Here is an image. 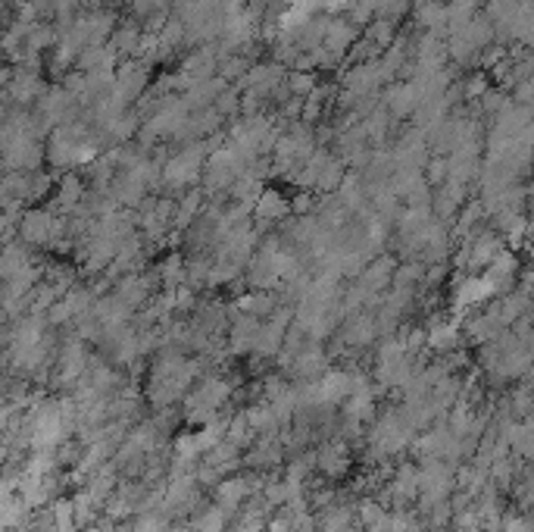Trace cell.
Instances as JSON below:
<instances>
[{"mask_svg":"<svg viewBox=\"0 0 534 532\" xmlns=\"http://www.w3.org/2000/svg\"><path fill=\"white\" fill-rule=\"evenodd\" d=\"M419 492H422V485H419V470L412 464H403L394 473L391 483L385 485V502L391 504L394 511H403L410 502H416Z\"/></svg>","mask_w":534,"mask_h":532,"instance_id":"6da1fadb","label":"cell"},{"mask_svg":"<svg viewBox=\"0 0 534 532\" xmlns=\"http://www.w3.org/2000/svg\"><path fill=\"white\" fill-rule=\"evenodd\" d=\"M228 520H232V514H225V511L213 502L207 504V508H197L191 523H194L197 532H228Z\"/></svg>","mask_w":534,"mask_h":532,"instance_id":"3957f363","label":"cell"},{"mask_svg":"<svg viewBox=\"0 0 534 532\" xmlns=\"http://www.w3.org/2000/svg\"><path fill=\"white\" fill-rule=\"evenodd\" d=\"M316 470L326 479H341L351 473V451L341 439H328L316 451Z\"/></svg>","mask_w":534,"mask_h":532,"instance_id":"7a4b0ae2","label":"cell"},{"mask_svg":"<svg viewBox=\"0 0 534 532\" xmlns=\"http://www.w3.org/2000/svg\"><path fill=\"white\" fill-rule=\"evenodd\" d=\"M81 532H104V529H100V527H85Z\"/></svg>","mask_w":534,"mask_h":532,"instance_id":"5b68a950","label":"cell"},{"mask_svg":"<svg viewBox=\"0 0 534 532\" xmlns=\"http://www.w3.org/2000/svg\"><path fill=\"white\" fill-rule=\"evenodd\" d=\"M504 532H529V527H525V520H510L504 527Z\"/></svg>","mask_w":534,"mask_h":532,"instance_id":"277c9868","label":"cell"}]
</instances>
